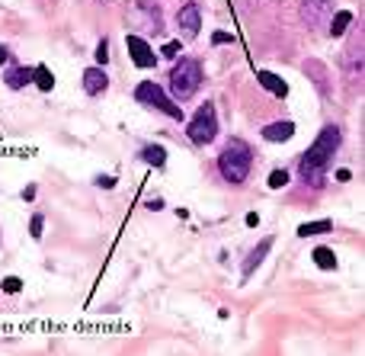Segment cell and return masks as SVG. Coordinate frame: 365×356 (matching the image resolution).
Masks as SVG:
<instances>
[{"mask_svg":"<svg viewBox=\"0 0 365 356\" xmlns=\"http://www.w3.org/2000/svg\"><path fill=\"white\" fill-rule=\"evenodd\" d=\"M336 148H340V128L336 126H324V132L317 135V141L302 154L298 161V173H302L304 183L311 186H321L324 183V173H327L330 161H334Z\"/></svg>","mask_w":365,"mask_h":356,"instance_id":"obj_1","label":"cell"},{"mask_svg":"<svg viewBox=\"0 0 365 356\" xmlns=\"http://www.w3.org/2000/svg\"><path fill=\"white\" fill-rule=\"evenodd\" d=\"M250 167H253L250 145H247V141H240V138H227L225 148H221V154H218L221 177H225L227 183L237 186V183H244V180L250 177Z\"/></svg>","mask_w":365,"mask_h":356,"instance_id":"obj_2","label":"cell"},{"mask_svg":"<svg viewBox=\"0 0 365 356\" xmlns=\"http://www.w3.org/2000/svg\"><path fill=\"white\" fill-rule=\"evenodd\" d=\"M199 87H202V64L195 58H182L170 74V100L186 103L189 96H195Z\"/></svg>","mask_w":365,"mask_h":356,"instance_id":"obj_3","label":"cell"},{"mask_svg":"<svg viewBox=\"0 0 365 356\" xmlns=\"http://www.w3.org/2000/svg\"><path fill=\"white\" fill-rule=\"evenodd\" d=\"M135 100L145 103V106L160 109V113H167L170 119H182V106H177V100H170V96H167L154 81L138 83V87H135Z\"/></svg>","mask_w":365,"mask_h":356,"instance_id":"obj_4","label":"cell"},{"mask_svg":"<svg viewBox=\"0 0 365 356\" xmlns=\"http://www.w3.org/2000/svg\"><path fill=\"white\" fill-rule=\"evenodd\" d=\"M189 138L195 141V145H208V141H215V135H218V113H215L212 103H205V106H199V113L189 119Z\"/></svg>","mask_w":365,"mask_h":356,"instance_id":"obj_5","label":"cell"},{"mask_svg":"<svg viewBox=\"0 0 365 356\" xmlns=\"http://www.w3.org/2000/svg\"><path fill=\"white\" fill-rule=\"evenodd\" d=\"M177 26L182 29V36H199V29H202V6L199 4H186V6H180V13H177Z\"/></svg>","mask_w":365,"mask_h":356,"instance_id":"obj_6","label":"cell"},{"mask_svg":"<svg viewBox=\"0 0 365 356\" xmlns=\"http://www.w3.org/2000/svg\"><path fill=\"white\" fill-rule=\"evenodd\" d=\"M125 45H128V51H132V61L138 64V68H154V64H158V55H154V49L141 36H128Z\"/></svg>","mask_w":365,"mask_h":356,"instance_id":"obj_7","label":"cell"},{"mask_svg":"<svg viewBox=\"0 0 365 356\" xmlns=\"http://www.w3.org/2000/svg\"><path fill=\"white\" fill-rule=\"evenodd\" d=\"M330 6H334V0H302V19L308 26H317Z\"/></svg>","mask_w":365,"mask_h":356,"instance_id":"obj_8","label":"cell"},{"mask_svg":"<svg viewBox=\"0 0 365 356\" xmlns=\"http://www.w3.org/2000/svg\"><path fill=\"white\" fill-rule=\"evenodd\" d=\"M106 87H109V77H106V71L103 68H87L83 71V90H87L90 96H100Z\"/></svg>","mask_w":365,"mask_h":356,"instance_id":"obj_9","label":"cell"},{"mask_svg":"<svg viewBox=\"0 0 365 356\" xmlns=\"http://www.w3.org/2000/svg\"><path fill=\"white\" fill-rule=\"evenodd\" d=\"M292 135H295V122H272V126L263 128V138L266 141H289Z\"/></svg>","mask_w":365,"mask_h":356,"instance_id":"obj_10","label":"cell"},{"mask_svg":"<svg viewBox=\"0 0 365 356\" xmlns=\"http://www.w3.org/2000/svg\"><path fill=\"white\" fill-rule=\"evenodd\" d=\"M257 81L263 83V87L269 90V93H276V96H285V93H289V87H285V81H282V77H279V74H272V71H259V74H257Z\"/></svg>","mask_w":365,"mask_h":356,"instance_id":"obj_11","label":"cell"},{"mask_svg":"<svg viewBox=\"0 0 365 356\" xmlns=\"http://www.w3.org/2000/svg\"><path fill=\"white\" fill-rule=\"evenodd\" d=\"M32 71L36 68H10L6 71V87L10 90H19V87H26V83H32Z\"/></svg>","mask_w":365,"mask_h":356,"instance_id":"obj_12","label":"cell"},{"mask_svg":"<svg viewBox=\"0 0 365 356\" xmlns=\"http://www.w3.org/2000/svg\"><path fill=\"white\" fill-rule=\"evenodd\" d=\"M269 248H272V241H269V238H266V241H263V244H259V248H257V250H253V254H250V257H247V263H244V280H247V276H250V273H253V270H257V267H259V263H263V257H266V254H269Z\"/></svg>","mask_w":365,"mask_h":356,"instance_id":"obj_13","label":"cell"},{"mask_svg":"<svg viewBox=\"0 0 365 356\" xmlns=\"http://www.w3.org/2000/svg\"><path fill=\"white\" fill-rule=\"evenodd\" d=\"M141 161H145V164H154V167H164L167 164L164 145H148L145 151H141Z\"/></svg>","mask_w":365,"mask_h":356,"instance_id":"obj_14","label":"cell"},{"mask_svg":"<svg viewBox=\"0 0 365 356\" xmlns=\"http://www.w3.org/2000/svg\"><path fill=\"white\" fill-rule=\"evenodd\" d=\"M330 228H334V222H330V218H321V222L302 225V228H298V235H302V238H311V235H324V231H330Z\"/></svg>","mask_w":365,"mask_h":356,"instance_id":"obj_15","label":"cell"},{"mask_svg":"<svg viewBox=\"0 0 365 356\" xmlns=\"http://www.w3.org/2000/svg\"><path fill=\"white\" fill-rule=\"evenodd\" d=\"M32 81L38 83V90H51V87H55V74H51L45 64H38V68L32 71Z\"/></svg>","mask_w":365,"mask_h":356,"instance_id":"obj_16","label":"cell"},{"mask_svg":"<svg viewBox=\"0 0 365 356\" xmlns=\"http://www.w3.org/2000/svg\"><path fill=\"white\" fill-rule=\"evenodd\" d=\"M314 263L321 270H336V254L330 248H317L314 250Z\"/></svg>","mask_w":365,"mask_h":356,"instance_id":"obj_17","label":"cell"},{"mask_svg":"<svg viewBox=\"0 0 365 356\" xmlns=\"http://www.w3.org/2000/svg\"><path fill=\"white\" fill-rule=\"evenodd\" d=\"M349 23H353V13H349V10H340V13L334 16V23H330V36H343Z\"/></svg>","mask_w":365,"mask_h":356,"instance_id":"obj_18","label":"cell"},{"mask_svg":"<svg viewBox=\"0 0 365 356\" xmlns=\"http://www.w3.org/2000/svg\"><path fill=\"white\" fill-rule=\"evenodd\" d=\"M0 289H4L6 295H16L19 289H23V283H19V276H6V280L0 283Z\"/></svg>","mask_w":365,"mask_h":356,"instance_id":"obj_19","label":"cell"},{"mask_svg":"<svg viewBox=\"0 0 365 356\" xmlns=\"http://www.w3.org/2000/svg\"><path fill=\"white\" fill-rule=\"evenodd\" d=\"M285 183H289V173H285V171H272L269 173V186H272V190H282Z\"/></svg>","mask_w":365,"mask_h":356,"instance_id":"obj_20","label":"cell"},{"mask_svg":"<svg viewBox=\"0 0 365 356\" xmlns=\"http://www.w3.org/2000/svg\"><path fill=\"white\" fill-rule=\"evenodd\" d=\"M42 228H45V218H42V215H32V222H29V235L36 238V241L42 238Z\"/></svg>","mask_w":365,"mask_h":356,"instance_id":"obj_21","label":"cell"},{"mask_svg":"<svg viewBox=\"0 0 365 356\" xmlns=\"http://www.w3.org/2000/svg\"><path fill=\"white\" fill-rule=\"evenodd\" d=\"M96 61H100V64H106V61H109V42H106V39H103L100 45H96Z\"/></svg>","mask_w":365,"mask_h":356,"instance_id":"obj_22","label":"cell"},{"mask_svg":"<svg viewBox=\"0 0 365 356\" xmlns=\"http://www.w3.org/2000/svg\"><path fill=\"white\" fill-rule=\"evenodd\" d=\"M177 51H180V42H167L164 49H160V55H164V58H177Z\"/></svg>","mask_w":365,"mask_h":356,"instance_id":"obj_23","label":"cell"},{"mask_svg":"<svg viewBox=\"0 0 365 356\" xmlns=\"http://www.w3.org/2000/svg\"><path fill=\"white\" fill-rule=\"evenodd\" d=\"M212 42H215V45H227V42H234V36H231V32H215Z\"/></svg>","mask_w":365,"mask_h":356,"instance_id":"obj_24","label":"cell"},{"mask_svg":"<svg viewBox=\"0 0 365 356\" xmlns=\"http://www.w3.org/2000/svg\"><path fill=\"white\" fill-rule=\"evenodd\" d=\"M96 186H103V190H113L115 177H109V173H106V177H96Z\"/></svg>","mask_w":365,"mask_h":356,"instance_id":"obj_25","label":"cell"},{"mask_svg":"<svg viewBox=\"0 0 365 356\" xmlns=\"http://www.w3.org/2000/svg\"><path fill=\"white\" fill-rule=\"evenodd\" d=\"M10 61V49H4V45H0V64H6Z\"/></svg>","mask_w":365,"mask_h":356,"instance_id":"obj_26","label":"cell"},{"mask_svg":"<svg viewBox=\"0 0 365 356\" xmlns=\"http://www.w3.org/2000/svg\"><path fill=\"white\" fill-rule=\"evenodd\" d=\"M349 177H353V173H349V171H336V180H340V183H346Z\"/></svg>","mask_w":365,"mask_h":356,"instance_id":"obj_27","label":"cell"}]
</instances>
